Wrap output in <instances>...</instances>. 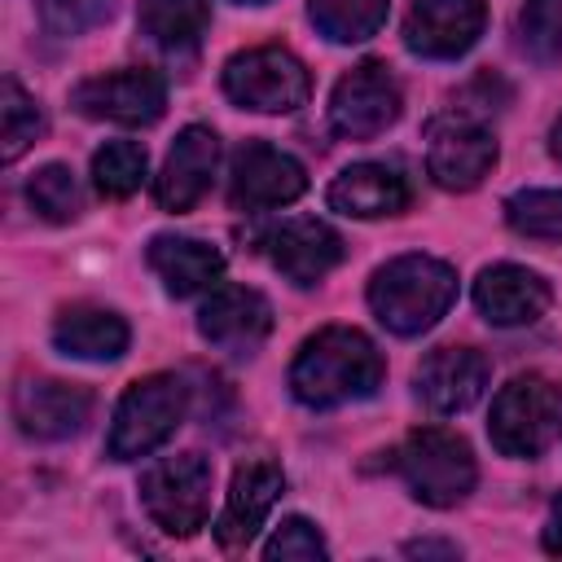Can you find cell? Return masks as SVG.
Here are the masks:
<instances>
[{"label":"cell","mask_w":562,"mask_h":562,"mask_svg":"<svg viewBox=\"0 0 562 562\" xmlns=\"http://www.w3.org/2000/svg\"><path fill=\"white\" fill-rule=\"evenodd\" d=\"M382 351L360 329L325 325L299 347L290 364V391L307 408H338L373 395L382 386Z\"/></svg>","instance_id":"cell-1"},{"label":"cell","mask_w":562,"mask_h":562,"mask_svg":"<svg viewBox=\"0 0 562 562\" xmlns=\"http://www.w3.org/2000/svg\"><path fill=\"white\" fill-rule=\"evenodd\" d=\"M452 299H457V272L430 255H400L382 263L369 281L373 316L400 338L426 334L452 307Z\"/></svg>","instance_id":"cell-2"},{"label":"cell","mask_w":562,"mask_h":562,"mask_svg":"<svg viewBox=\"0 0 562 562\" xmlns=\"http://www.w3.org/2000/svg\"><path fill=\"white\" fill-rule=\"evenodd\" d=\"M184 408H189V386L176 373H154V378L132 382L114 408L105 452L114 461L149 457L176 435V426L184 422Z\"/></svg>","instance_id":"cell-3"},{"label":"cell","mask_w":562,"mask_h":562,"mask_svg":"<svg viewBox=\"0 0 562 562\" xmlns=\"http://www.w3.org/2000/svg\"><path fill=\"white\" fill-rule=\"evenodd\" d=\"M395 465L408 483V492L430 505V509H448L457 501L470 496L479 470H474V452L461 435L443 430V426H422L413 430L400 452H395Z\"/></svg>","instance_id":"cell-4"},{"label":"cell","mask_w":562,"mask_h":562,"mask_svg":"<svg viewBox=\"0 0 562 562\" xmlns=\"http://www.w3.org/2000/svg\"><path fill=\"white\" fill-rule=\"evenodd\" d=\"M562 430V391L540 378V373H522L514 382H505L492 400V422L487 435L496 443V452L505 457H540Z\"/></svg>","instance_id":"cell-5"},{"label":"cell","mask_w":562,"mask_h":562,"mask_svg":"<svg viewBox=\"0 0 562 562\" xmlns=\"http://www.w3.org/2000/svg\"><path fill=\"white\" fill-rule=\"evenodd\" d=\"M211 483H215V470L202 452H176V457L154 461L140 474V505L158 531L193 536L198 527H206Z\"/></svg>","instance_id":"cell-6"},{"label":"cell","mask_w":562,"mask_h":562,"mask_svg":"<svg viewBox=\"0 0 562 562\" xmlns=\"http://www.w3.org/2000/svg\"><path fill=\"white\" fill-rule=\"evenodd\" d=\"M224 92L233 105L255 110V114H290L307 101L312 79L307 66L281 48V44H259L241 48L224 61Z\"/></svg>","instance_id":"cell-7"},{"label":"cell","mask_w":562,"mask_h":562,"mask_svg":"<svg viewBox=\"0 0 562 562\" xmlns=\"http://www.w3.org/2000/svg\"><path fill=\"white\" fill-rule=\"evenodd\" d=\"M400 83L382 61H360L351 66L329 97V127L342 140H373L400 119Z\"/></svg>","instance_id":"cell-8"},{"label":"cell","mask_w":562,"mask_h":562,"mask_svg":"<svg viewBox=\"0 0 562 562\" xmlns=\"http://www.w3.org/2000/svg\"><path fill=\"white\" fill-rule=\"evenodd\" d=\"M70 105L88 119H110L123 127H145L167 110V83L158 70L127 66L110 75H92L70 92Z\"/></svg>","instance_id":"cell-9"},{"label":"cell","mask_w":562,"mask_h":562,"mask_svg":"<svg viewBox=\"0 0 562 562\" xmlns=\"http://www.w3.org/2000/svg\"><path fill=\"white\" fill-rule=\"evenodd\" d=\"M496 162V140L492 132L470 119V114H443L430 123V145H426V171L435 176L439 189L465 193L474 189Z\"/></svg>","instance_id":"cell-10"},{"label":"cell","mask_w":562,"mask_h":562,"mask_svg":"<svg viewBox=\"0 0 562 562\" xmlns=\"http://www.w3.org/2000/svg\"><path fill=\"white\" fill-rule=\"evenodd\" d=\"M307 189V171L285 149H272L263 140H246L233 154L228 167V202L237 211H272L294 202Z\"/></svg>","instance_id":"cell-11"},{"label":"cell","mask_w":562,"mask_h":562,"mask_svg":"<svg viewBox=\"0 0 562 562\" xmlns=\"http://www.w3.org/2000/svg\"><path fill=\"white\" fill-rule=\"evenodd\" d=\"M198 334L228 356H255L272 334V303L250 285H215L198 307Z\"/></svg>","instance_id":"cell-12"},{"label":"cell","mask_w":562,"mask_h":562,"mask_svg":"<svg viewBox=\"0 0 562 562\" xmlns=\"http://www.w3.org/2000/svg\"><path fill=\"white\" fill-rule=\"evenodd\" d=\"M483 22H487L483 0H413L404 18V44L417 57L452 61L474 48V40L483 35Z\"/></svg>","instance_id":"cell-13"},{"label":"cell","mask_w":562,"mask_h":562,"mask_svg":"<svg viewBox=\"0 0 562 562\" xmlns=\"http://www.w3.org/2000/svg\"><path fill=\"white\" fill-rule=\"evenodd\" d=\"M13 417L31 439H70L92 417V391L61 378H31L13 395Z\"/></svg>","instance_id":"cell-14"},{"label":"cell","mask_w":562,"mask_h":562,"mask_svg":"<svg viewBox=\"0 0 562 562\" xmlns=\"http://www.w3.org/2000/svg\"><path fill=\"white\" fill-rule=\"evenodd\" d=\"M215 162H220V136L211 127H184L176 136V145L167 149V162L154 180V198L162 211L180 215V211H193L202 202V193L211 189V176H215Z\"/></svg>","instance_id":"cell-15"},{"label":"cell","mask_w":562,"mask_h":562,"mask_svg":"<svg viewBox=\"0 0 562 562\" xmlns=\"http://www.w3.org/2000/svg\"><path fill=\"white\" fill-rule=\"evenodd\" d=\"M281 492H285L281 465H272V461H246V465H237L233 487H228V501H224V509L215 518V540L224 549H246L259 536V527H263V518H268V509L277 505Z\"/></svg>","instance_id":"cell-16"},{"label":"cell","mask_w":562,"mask_h":562,"mask_svg":"<svg viewBox=\"0 0 562 562\" xmlns=\"http://www.w3.org/2000/svg\"><path fill=\"white\" fill-rule=\"evenodd\" d=\"M549 303H553L549 281L531 268H518V263L483 268L474 281V307L483 312V321H492L501 329L540 321L549 312Z\"/></svg>","instance_id":"cell-17"},{"label":"cell","mask_w":562,"mask_h":562,"mask_svg":"<svg viewBox=\"0 0 562 562\" xmlns=\"http://www.w3.org/2000/svg\"><path fill=\"white\" fill-rule=\"evenodd\" d=\"M268 255L277 263V272L294 285H316L338 259H342V237L312 215L285 220L281 228L268 233Z\"/></svg>","instance_id":"cell-18"},{"label":"cell","mask_w":562,"mask_h":562,"mask_svg":"<svg viewBox=\"0 0 562 562\" xmlns=\"http://www.w3.org/2000/svg\"><path fill=\"white\" fill-rule=\"evenodd\" d=\"M325 202H329V211L351 215V220L400 215L408 206V180L391 162H356L329 180Z\"/></svg>","instance_id":"cell-19"},{"label":"cell","mask_w":562,"mask_h":562,"mask_svg":"<svg viewBox=\"0 0 562 562\" xmlns=\"http://www.w3.org/2000/svg\"><path fill=\"white\" fill-rule=\"evenodd\" d=\"M487 386V360L474 347H439L417 364V395L435 413H465Z\"/></svg>","instance_id":"cell-20"},{"label":"cell","mask_w":562,"mask_h":562,"mask_svg":"<svg viewBox=\"0 0 562 562\" xmlns=\"http://www.w3.org/2000/svg\"><path fill=\"white\" fill-rule=\"evenodd\" d=\"M149 268L162 277L167 294L189 299L198 290H211L224 272V255L211 241L198 237H176V233H158L149 241Z\"/></svg>","instance_id":"cell-21"},{"label":"cell","mask_w":562,"mask_h":562,"mask_svg":"<svg viewBox=\"0 0 562 562\" xmlns=\"http://www.w3.org/2000/svg\"><path fill=\"white\" fill-rule=\"evenodd\" d=\"M127 321L110 307H92V303H75L53 321V342L61 356L75 360H119L127 351Z\"/></svg>","instance_id":"cell-22"},{"label":"cell","mask_w":562,"mask_h":562,"mask_svg":"<svg viewBox=\"0 0 562 562\" xmlns=\"http://www.w3.org/2000/svg\"><path fill=\"white\" fill-rule=\"evenodd\" d=\"M136 18H140V31L158 48L189 53V48H198L211 13H206V0H140Z\"/></svg>","instance_id":"cell-23"},{"label":"cell","mask_w":562,"mask_h":562,"mask_svg":"<svg viewBox=\"0 0 562 562\" xmlns=\"http://www.w3.org/2000/svg\"><path fill=\"white\" fill-rule=\"evenodd\" d=\"M386 9L391 0H307L316 31L334 44H360L378 35V26L386 22Z\"/></svg>","instance_id":"cell-24"},{"label":"cell","mask_w":562,"mask_h":562,"mask_svg":"<svg viewBox=\"0 0 562 562\" xmlns=\"http://www.w3.org/2000/svg\"><path fill=\"white\" fill-rule=\"evenodd\" d=\"M44 136V114L40 105L22 92V83L9 75L0 83V158L18 162L35 140Z\"/></svg>","instance_id":"cell-25"},{"label":"cell","mask_w":562,"mask_h":562,"mask_svg":"<svg viewBox=\"0 0 562 562\" xmlns=\"http://www.w3.org/2000/svg\"><path fill=\"white\" fill-rule=\"evenodd\" d=\"M505 224L536 241H562V189H522L505 198Z\"/></svg>","instance_id":"cell-26"},{"label":"cell","mask_w":562,"mask_h":562,"mask_svg":"<svg viewBox=\"0 0 562 562\" xmlns=\"http://www.w3.org/2000/svg\"><path fill=\"white\" fill-rule=\"evenodd\" d=\"M145 180V149L136 140H105L92 154V184L105 198H132Z\"/></svg>","instance_id":"cell-27"},{"label":"cell","mask_w":562,"mask_h":562,"mask_svg":"<svg viewBox=\"0 0 562 562\" xmlns=\"http://www.w3.org/2000/svg\"><path fill=\"white\" fill-rule=\"evenodd\" d=\"M26 198H31V206H35L48 224H70V220L79 215V206H83V193H79L70 167H61V162L40 167V171L26 180Z\"/></svg>","instance_id":"cell-28"},{"label":"cell","mask_w":562,"mask_h":562,"mask_svg":"<svg viewBox=\"0 0 562 562\" xmlns=\"http://www.w3.org/2000/svg\"><path fill=\"white\" fill-rule=\"evenodd\" d=\"M518 35H522V48L549 66L562 57V0H527L518 9Z\"/></svg>","instance_id":"cell-29"},{"label":"cell","mask_w":562,"mask_h":562,"mask_svg":"<svg viewBox=\"0 0 562 562\" xmlns=\"http://www.w3.org/2000/svg\"><path fill=\"white\" fill-rule=\"evenodd\" d=\"M53 35H83L114 13V0H35Z\"/></svg>","instance_id":"cell-30"},{"label":"cell","mask_w":562,"mask_h":562,"mask_svg":"<svg viewBox=\"0 0 562 562\" xmlns=\"http://www.w3.org/2000/svg\"><path fill=\"white\" fill-rule=\"evenodd\" d=\"M325 553H329V544L321 540V531L307 518H285L272 531V540L263 544V558L268 562H316Z\"/></svg>","instance_id":"cell-31"},{"label":"cell","mask_w":562,"mask_h":562,"mask_svg":"<svg viewBox=\"0 0 562 562\" xmlns=\"http://www.w3.org/2000/svg\"><path fill=\"white\" fill-rule=\"evenodd\" d=\"M408 558H457V544H439V540H413L404 544Z\"/></svg>","instance_id":"cell-32"},{"label":"cell","mask_w":562,"mask_h":562,"mask_svg":"<svg viewBox=\"0 0 562 562\" xmlns=\"http://www.w3.org/2000/svg\"><path fill=\"white\" fill-rule=\"evenodd\" d=\"M544 549H549V553H562V492H558V501H553V509H549V527H544Z\"/></svg>","instance_id":"cell-33"},{"label":"cell","mask_w":562,"mask_h":562,"mask_svg":"<svg viewBox=\"0 0 562 562\" xmlns=\"http://www.w3.org/2000/svg\"><path fill=\"white\" fill-rule=\"evenodd\" d=\"M549 149H553V158H562V119L553 123V136H549Z\"/></svg>","instance_id":"cell-34"},{"label":"cell","mask_w":562,"mask_h":562,"mask_svg":"<svg viewBox=\"0 0 562 562\" xmlns=\"http://www.w3.org/2000/svg\"><path fill=\"white\" fill-rule=\"evenodd\" d=\"M237 4H268V0H237Z\"/></svg>","instance_id":"cell-35"}]
</instances>
